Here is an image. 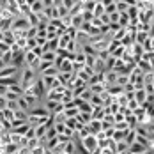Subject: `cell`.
I'll use <instances>...</instances> for the list:
<instances>
[{"mask_svg": "<svg viewBox=\"0 0 154 154\" xmlns=\"http://www.w3.org/2000/svg\"><path fill=\"white\" fill-rule=\"evenodd\" d=\"M80 149H83V152L85 154H94L97 149H99V145H97V140H96V137H92V135H89L87 138L80 140Z\"/></svg>", "mask_w": 154, "mask_h": 154, "instance_id": "1", "label": "cell"}, {"mask_svg": "<svg viewBox=\"0 0 154 154\" xmlns=\"http://www.w3.org/2000/svg\"><path fill=\"white\" fill-rule=\"evenodd\" d=\"M34 82H35V71H34L32 67L23 66V67H21V83H23V87H29Z\"/></svg>", "mask_w": 154, "mask_h": 154, "instance_id": "2", "label": "cell"}, {"mask_svg": "<svg viewBox=\"0 0 154 154\" xmlns=\"http://www.w3.org/2000/svg\"><path fill=\"white\" fill-rule=\"evenodd\" d=\"M85 128H87L89 135H92V137H96L99 131H103V128H101V121H96V119H92V121L87 124Z\"/></svg>", "mask_w": 154, "mask_h": 154, "instance_id": "3", "label": "cell"}, {"mask_svg": "<svg viewBox=\"0 0 154 154\" xmlns=\"http://www.w3.org/2000/svg\"><path fill=\"white\" fill-rule=\"evenodd\" d=\"M29 7H30V13H32V14H37V16L45 11L43 0H30V2H29Z\"/></svg>", "mask_w": 154, "mask_h": 154, "instance_id": "4", "label": "cell"}, {"mask_svg": "<svg viewBox=\"0 0 154 154\" xmlns=\"http://www.w3.org/2000/svg\"><path fill=\"white\" fill-rule=\"evenodd\" d=\"M18 71L20 69H16L14 66H4L2 69H0V78H13L18 75Z\"/></svg>", "mask_w": 154, "mask_h": 154, "instance_id": "5", "label": "cell"}, {"mask_svg": "<svg viewBox=\"0 0 154 154\" xmlns=\"http://www.w3.org/2000/svg\"><path fill=\"white\" fill-rule=\"evenodd\" d=\"M76 151H78V145L75 143V140H69V142H66L62 145V152L66 154H76Z\"/></svg>", "mask_w": 154, "mask_h": 154, "instance_id": "6", "label": "cell"}, {"mask_svg": "<svg viewBox=\"0 0 154 154\" xmlns=\"http://www.w3.org/2000/svg\"><path fill=\"white\" fill-rule=\"evenodd\" d=\"M87 89L91 91L92 94H97V96H101V94H105L106 91V85L105 83H92V85H87Z\"/></svg>", "mask_w": 154, "mask_h": 154, "instance_id": "7", "label": "cell"}, {"mask_svg": "<svg viewBox=\"0 0 154 154\" xmlns=\"http://www.w3.org/2000/svg\"><path fill=\"white\" fill-rule=\"evenodd\" d=\"M76 121L82 124V126H87V124L92 121V115H91L89 112H80V113H78V117H76Z\"/></svg>", "mask_w": 154, "mask_h": 154, "instance_id": "8", "label": "cell"}, {"mask_svg": "<svg viewBox=\"0 0 154 154\" xmlns=\"http://www.w3.org/2000/svg\"><path fill=\"white\" fill-rule=\"evenodd\" d=\"M128 7H129L128 0H115V11H117L119 14L126 13V11H128Z\"/></svg>", "mask_w": 154, "mask_h": 154, "instance_id": "9", "label": "cell"}, {"mask_svg": "<svg viewBox=\"0 0 154 154\" xmlns=\"http://www.w3.org/2000/svg\"><path fill=\"white\" fill-rule=\"evenodd\" d=\"M78 113H80V110H78L76 106L64 108V117H66V119H75V117H78Z\"/></svg>", "mask_w": 154, "mask_h": 154, "instance_id": "10", "label": "cell"}, {"mask_svg": "<svg viewBox=\"0 0 154 154\" xmlns=\"http://www.w3.org/2000/svg\"><path fill=\"white\" fill-rule=\"evenodd\" d=\"M103 14H105L103 2H97V4H96V7H94V11H92V16H94V18H101Z\"/></svg>", "mask_w": 154, "mask_h": 154, "instance_id": "11", "label": "cell"}, {"mask_svg": "<svg viewBox=\"0 0 154 154\" xmlns=\"http://www.w3.org/2000/svg\"><path fill=\"white\" fill-rule=\"evenodd\" d=\"M135 137H137L135 129H128V131H126V137H124V142H126L128 145H131V143L135 142Z\"/></svg>", "mask_w": 154, "mask_h": 154, "instance_id": "12", "label": "cell"}, {"mask_svg": "<svg viewBox=\"0 0 154 154\" xmlns=\"http://www.w3.org/2000/svg\"><path fill=\"white\" fill-rule=\"evenodd\" d=\"M128 147H129V145L122 140V142H119V143L113 145V152H128Z\"/></svg>", "mask_w": 154, "mask_h": 154, "instance_id": "13", "label": "cell"}, {"mask_svg": "<svg viewBox=\"0 0 154 154\" xmlns=\"http://www.w3.org/2000/svg\"><path fill=\"white\" fill-rule=\"evenodd\" d=\"M39 59H41V60H45V62H51V64H53L57 57H55V53H53V51H45Z\"/></svg>", "mask_w": 154, "mask_h": 154, "instance_id": "14", "label": "cell"}, {"mask_svg": "<svg viewBox=\"0 0 154 154\" xmlns=\"http://www.w3.org/2000/svg\"><path fill=\"white\" fill-rule=\"evenodd\" d=\"M96 4H97V2H94V0H87V2L82 4V7H83V11H87V13H92L94 7H96Z\"/></svg>", "mask_w": 154, "mask_h": 154, "instance_id": "15", "label": "cell"}, {"mask_svg": "<svg viewBox=\"0 0 154 154\" xmlns=\"http://www.w3.org/2000/svg\"><path fill=\"white\" fill-rule=\"evenodd\" d=\"M115 60L117 59H113L112 55L108 57L106 60H105V71H113V66H115Z\"/></svg>", "mask_w": 154, "mask_h": 154, "instance_id": "16", "label": "cell"}, {"mask_svg": "<svg viewBox=\"0 0 154 154\" xmlns=\"http://www.w3.org/2000/svg\"><path fill=\"white\" fill-rule=\"evenodd\" d=\"M53 129H55L57 135H64V131H66V124L64 122H53Z\"/></svg>", "mask_w": 154, "mask_h": 154, "instance_id": "17", "label": "cell"}, {"mask_svg": "<svg viewBox=\"0 0 154 154\" xmlns=\"http://www.w3.org/2000/svg\"><path fill=\"white\" fill-rule=\"evenodd\" d=\"M5 108H7V99H5L4 96H0V112L5 110Z\"/></svg>", "mask_w": 154, "mask_h": 154, "instance_id": "18", "label": "cell"}, {"mask_svg": "<svg viewBox=\"0 0 154 154\" xmlns=\"http://www.w3.org/2000/svg\"><path fill=\"white\" fill-rule=\"evenodd\" d=\"M142 154H154V149H145Z\"/></svg>", "mask_w": 154, "mask_h": 154, "instance_id": "19", "label": "cell"}, {"mask_svg": "<svg viewBox=\"0 0 154 154\" xmlns=\"http://www.w3.org/2000/svg\"><path fill=\"white\" fill-rule=\"evenodd\" d=\"M115 154H126V152H115Z\"/></svg>", "mask_w": 154, "mask_h": 154, "instance_id": "20", "label": "cell"}]
</instances>
